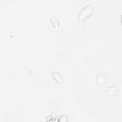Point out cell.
<instances>
[{"mask_svg": "<svg viewBox=\"0 0 122 122\" xmlns=\"http://www.w3.org/2000/svg\"><path fill=\"white\" fill-rule=\"evenodd\" d=\"M121 24H122V16H121Z\"/></svg>", "mask_w": 122, "mask_h": 122, "instance_id": "cell-2", "label": "cell"}, {"mask_svg": "<svg viewBox=\"0 0 122 122\" xmlns=\"http://www.w3.org/2000/svg\"><path fill=\"white\" fill-rule=\"evenodd\" d=\"M93 11V5L91 3H88L87 5H85L79 11L78 13V20L79 21H84L87 18H89L92 13Z\"/></svg>", "mask_w": 122, "mask_h": 122, "instance_id": "cell-1", "label": "cell"}]
</instances>
